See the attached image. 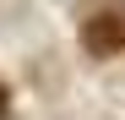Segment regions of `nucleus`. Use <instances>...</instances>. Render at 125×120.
I'll return each mask as SVG.
<instances>
[{
  "label": "nucleus",
  "instance_id": "f257e3e1",
  "mask_svg": "<svg viewBox=\"0 0 125 120\" xmlns=\"http://www.w3.org/2000/svg\"><path fill=\"white\" fill-rule=\"evenodd\" d=\"M82 49H87L93 60H109V55H120V49H125V16H114V11H98V16H87V22H82Z\"/></svg>",
  "mask_w": 125,
  "mask_h": 120
},
{
  "label": "nucleus",
  "instance_id": "f03ea898",
  "mask_svg": "<svg viewBox=\"0 0 125 120\" xmlns=\"http://www.w3.org/2000/svg\"><path fill=\"white\" fill-rule=\"evenodd\" d=\"M0 115H6V87H0Z\"/></svg>",
  "mask_w": 125,
  "mask_h": 120
}]
</instances>
